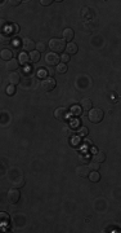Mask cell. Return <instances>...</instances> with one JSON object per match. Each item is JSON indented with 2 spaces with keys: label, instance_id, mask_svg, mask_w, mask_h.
I'll use <instances>...</instances> for the list:
<instances>
[{
  "label": "cell",
  "instance_id": "obj_1",
  "mask_svg": "<svg viewBox=\"0 0 121 233\" xmlns=\"http://www.w3.org/2000/svg\"><path fill=\"white\" fill-rule=\"evenodd\" d=\"M66 40L64 39H59V38H53L49 40V47L50 49L54 52V53H57V52H62L66 49Z\"/></svg>",
  "mask_w": 121,
  "mask_h": 233
},
{
  "label": "cell",
  "instance_id": "obj_2",
  "mask_svg": "<svg viewBox=\"0 0 121 233\" xmlns=\"http://www.w3.org/2000/svg\"><path fill=\"white\" fill-rule=\"evenodd\" d=\"M104 116V113L102 109L99 108H93L92 110H89V115H88V119H89L92 123H99Z\"/></svg>",
  "mask_w": 121,
  "mask_h": 233
},
{
  "label": "cell",
  "instance_id": "obj_3",
  "mask_svg": "<svg viewBox=\"0 0 121 233\" xmlns=\"http://www.w3.org/2000/svg\"><path fill=\"white\" fill-rule=\"evenodd\" d=\"M40 86H41L43 91L50 92V91H53L54 88H56V80H54L53 77H45V78H43Z\"/></svg>",
  "mask_w": 121,
  "mask_h": 233
},
{
  "label": "cell",
  "instance_id": "obj_4",
  "mask_svg": "<svg viewBox=\"0 0 121 233\" xmlns=\"http://www.w3.org/2000/svg\"><path fill=\"white\" fill-rule=\"evenodd\" d=\"M19 197H21V193H19V189L18 188H12L8 192V194H7V199H8V202L9 203H12V205H14V203H17L18 201H19Z\"/></svg>",
  "mask_w": 121,
  "mask_h": 233
},
{
  "label": "cell",
  "instance_id": "obj_5",
  "mask_svg": "<svg viewBox=\"0 0 121 233\" xmlns=\"http://www.w3.org/2000/svg\"><path fill=\"white\" fill-rule=\"evenodd\" d=\"M45 62L49 66H57L59 63V56L54 52H49V53L45 56Z\"/></svg>",
  "mask_w": 121,
  "mask_h": 233
},
{
  "label": "cell",
  "instance_id": "obj_6",
  "mask_svg": "<svg viewBox=\"0 0 121 233\" xmlns=\"http://www.w3.org/2000/svg\"><path fill=\"white\" fill-rule=\"evenodd\" d=\"M22 47H23L25 51L32 52V51H35V48H36V43L32 39H30V38H25L23 40H22Z\"/></svg>",
  "mask_w": 121,
  "mask_h": 233
},
{
  "label": "cell",
  "instance_id": "obj_7",
  "mask_svg": "<svg viewBox=\"0 0 121 233\" xmlns=\"http://www.w3.org/2000/svg\"><path fill=\"white\" fill-rule=\"evenodd\" d=\"M90 174V167L89 166H85V165H81V166H78L76 167V175L80 176V177H88Z\"/></svg>",
  "mask_w": 121,
  "mask_h": 233
},
{
  "label": "cell",
  "instance_id": "obj_8",
  "mask_svg": "<svg viewBox=\"0 0 121 233\" xmlns=\"http://www.w3.org/2000/svg\"><path fill=\"white\" fill-rule=\"evenodd\" d=\"M54 116H56V119H59V121H63L68 116V110L66 108H57L54 110Z\"/></svg>",
  "mask_w": 121,
  "mask_h": 233
},
{
  "label": "cell",
  "instance_id": "obj_9",
  "mask_svg": "<svg viewBox=\"0 0 121 233\" xmlns=\"http://www.w3.org/2000/svg\"><path fill=\"white\" fill-rule=\"evenodd\" d=\"M19 80H21V75H19V73H17V71H12L8 75V82L12 84V86H16V84H18Z\"/></svg>",
  "mask_w": 121,
  "mask_h": 233
},
{
  "label": "cell",
  "instance_id": "obj_10",
  "mask_svg": "<svg viewBox=\"0 0 121 233\" xmlns=\"http://www.w3.org/2000/svg\"><path fill=\"white\" fill-rule=\"evenodd\" d=\"M78 51H79V47H78V44H75V43H68L67 46H66V53L67 55H76L78 53Z\"/></svg>",
  "mask_w": 121,
  "mask_h": 233
},
{
  "label": "cell",
  "instance_id": "obj_11",
  "mask_svg": "<svg viewBox=\"0 0 121 233\" xmlns=\"http://www.w3.org/2000/svg\"><path fill=\"white\" fill-rule=\"evenodd\" d=\"M18 66H19V61H18V60H16V58H12L10 61H8V62H7V65H5L7 70H10V71H14V70H17V69H18Z\"/></svg>",
  "mask_w": 121,
  "mask_h": 233
},
{
  "label": "cell",
  "instance_id": "obj_12",
  "mask_svg": "<svg viewBox=\"0 0 121 233\" xmlns=\"http://www.w3.org/2000/svg\"><path fill=\"white\" fill-rule=\"evenodd\" d=\"M73 36H75V34H73V30H72V29L67 27V29L63 30V39H64L66 41L71 43V40L73 39Z\"/></svg>",
  "mask_w": 121,
  "mask_h": 233
},
{
  "label": "cell",
  "instance_id": "obj_13",
  "mask_svg": "<svg viewBox=\"0 0 121 233\" xmlns=\"http://www.w3.org/2000/svg\"><path fill=\"white\" fill-rule=\"evenodd\" d=\"M93 161L94 162H98V163H103L106 161V154L104 152H95L93 154Z\"/></svg>",
  "mask_w": 121,
  "mask_h": 233
},
{
  "label": "cell",
  "instance_id": "obj_14",
  "mask_svg": "<svg viewBox=\"0 0 121 233\" xmlns=\"http://www.w3.org/2000/svg\"><path fill=\"white\" fill-rule=\"evenodd\" d=\"M12 185H13V188H18V189H21L22 187L25 185V179H23V176H18V177L13 179Z\"/></svg>",
  "mask_w": 121,
  "mask_h": 233
},
{
  "label": "cell",
  "instance_id": "obj_15",
  "mask_svg": "<svg viewBox=\"0 0 121 233\" xmlns=\"http://www.w3.org/2000/svg\"><path fill=\"white\" fill-rule=\"evenodd\" d=\"M81 108H83V110H92L93 109V102H92V100L90 99H83L81 100Z\"/></svg>",
  "mask_w": 121,
  "mask_h": 233
},
{
  "label": "cell",
  "instance_id": "obj_16",
  "mask_svg": "<svg viewBox=\"0 0 121 233\" xmlns=\"http://www.w3.org/2000/svg\"><path fill=\"white\" fill-rule=\"evenodd\" d=\"M0 57H2L3 60H5L7 62L10 61L13 58V55H12V51L10 49H3L2 52H0Z\"/></svg>",
  "mask_w": 121,
  "mask_h": 233
},
{
  "label": "cell",
  "instance_id": "obj_17",
  "mask_svg": "<svg viewBox=\"0 0 121 233\" xmlns=\"http://www.w3.org/2000/svg\"><path fill=\"white\" fill-rule=\"evenodd\" d=\"M18 61L21 65H26V63L30 61V55L26 53V52H21V53L18 55Z\"/></svg>",
  "mask_w": 121,
  "mask_h": 233
},
{
  "label": "cell",
  "instance_id": "obj_18",
  "mask_svg": "<svg viewBox=\"0 0 121 233\" xmlns=\"http://www.w3.org/2000/svg\"><path fill=\"white\" fill-rule=\"evenodd\" d=\"M83 113V108L79 106V105H73V106L70 108V114L75 115V116H80Z\"/></svg>",
  "mask_w": 121,
  "mask_h": 233
},
{
  "label": "cell",
  "instance_id": "obj_19",
  "mask_svg": "<svg viewBox=\"0 0 121 233\" xmlns=\"http://www.w3.org/2000/svg\"><path fill=\"white\" fill-rule=\"evenodd\" d=\"M28 55H30V61L31 62H39L40 61V52L39 51H32Z\"/></svg>",
  "mask_w": 121,
  "mask_h": 233
},
{
  "label": "cell",
  "instance_id": "obj_20",
  "mask_svg": "<svg viewBox=\"0 0 121 233\" xmlns=\"http://www.w3.org/2000/svg\"><path fill=\"white\" fill-rule=\"evenodd\" d=\"M56 71L57 73H59V74H64L66 71H67V65L66 63H58V65L56 66Z\"/></svg>",
  "mask_w": 121,
  "mask_h": 233
},
{
  "label": "cell",
  "instance_id": "obj_21",
  "mask_svg": "<svg viewBox=\"0 0 121 233\" xmlns=\"http://www.w3.org/2000/svg\"><path fill=\"white\" fill-rule=\"evenodd\" d=\"M89 179H90V182L97 183L98 180L101 179V175L98 174V171H93V172H90V174H89Z\"/></svg>",
  "mask_w": 121,
  "mask_h": 233
},
{
  "label": "cell",
  "instance_id": "obj_22",
  "mask_svg": "<svg viewBox=\"0 0 121 233\" xmlns=\"http://www.w3.org/2000/svg\"><path fill=\"white\" fill-rule=\"evenodd\" d=\"M78 133L80 135V137H85L88 133H89V130H88V127H84V126H81L80 128L78 130Z\"/></svg>",
  "mask_w": 121,
  "mask_h": 233
},
{
  "label": "cell",
  "instance_id": "obj_23",
  "mask_svg": "<svg viewBox=\"0 0 121 233\" xmlns=\"http://www.w3.org/2000/svg\"><path fill=\"white\" fill-rule=\"evenodd\" d=\"M47 49V44L44 43V41H39V43L36 44V51H39V52H44Z\"/></svg>",
  "mask_w": 121,
  "mask_h": 233
},
{
  "label": "cell",
  "instance_id": "obj_24",
  "mask_svg": "<svg viewBox=\"0 0 121 233\" xmlns=\"http://www.w3.org/2000/svg\"><path fill=\"white\" fill-rule=\"evenodd\" d=\"M5 92H7L8 96H13L14 92H16V87L14 86H8L7 89H5Z\"/></svg>",
  "mask_w": 121,
  "mask_h": 233
},
{
  "label": "cell",
  "instance_id": "obj_25",
  "mask_svg": "<svg viewBox=\"0 0 121 233\" xmlns=\"http://www.w3.org/2000/svg\"><path fill=\"white\" fill-rule=\"evenodd\" d=\"M19 31V27L17 26V25H10V30H9V34H16V33H18Z\"/></svg>",
  "mask_w": 121,
  "mask_h": 233
},
{
  "label": "cell",
  "instance_id": "obj_26",
  "mask_svg": "<svg viewBox=\"0 0 121 233\" xmlns=\"http://www.w3.org/2000/svg\"><path fill=\"white\" fill-rule=\"evenodd\" d=\"M89 167H90V170H93V171H97L98 170V168H99V163H98V162H92L90 165H89Z\"/></svg>",
  "mask_w": 121,
  "mask_h": 233
},
{
  "label": "cell",
  "instance_id": "obj_27",
  "mask_svg": "<svg viewBox=\"0 0 121 233\" xmlns=\"http://www.w3.org/2000/svg\"><path fill=\"white\" fill-rule=\"evenodd\" d=\"M21 3H22L21 0H9V2H8V4L12 5V7H18Z\"/></svg>",
  "mask_w": 121,
  "mask_h": 233
},
{
  "label": "cell",
  "instance_id": "obj_28",
  "mask_svg": "<svg viewBox=\"0 0 121 233\" xmlns=\"http://www.w3.org/2000/svg\"><path fill=\"white\" fill-rule=\"evenodd\" d=\"M61 61H62L63 63H66V62H68V61H70V55H67V53H64V55H62V56H61Z\"/></svg>",
  "mask_w": 121,
  "mask_h": 233
},
{
  "label": "cell",
  "instance_id": "obj_29",
  "mask_svg": "<svg viewBox=\"0 0 121 233\" xmlns=\"http://www.w3.org/2000/svg\"><path fill=\"white\" fill-rule=\"evenodd\" d=\"M88 157H89V155L85 154V153H84V154H81V155H80V161H81L83 163H86L88 161H89V158H88Z\"/></svg>",
  "mask_w": 121,
  "mask_h": 233
},
{
  "label": "cell",
  "instance_id": "obj_30",
  "mask_svg": "<svg viewBox=\"0 0 121 233\" xmlns=\"http://www.w3.org/2000/svg\"><path fill=\"white\" fill-rule=\"evenodd\" d=\"M2 44H8V43H10V38H7L5 35H2Z\"/></svg>",
  "mask_w": 121,
  "mask_h": 233
},
{
  "label": "cell",
  "instance_id": "obj_31",
  "mask_svg": "<svg viewBox=\"0 0 121 233\" xmlns=\"http://www.w3.org/2000/svg\"><path fill=\"white\" fill-rule=\"evenodd\" d=\"M40 3H41V5H44V7H48V5H50V4L53 3V0H40Z\"/></svg>",
  "mask_w": 121,
  "mask_h": 233
},
{
  "label": "cell",
  "instance_id": "obj_32",
  "mask_svg": "<svg viewBox=\"0 0 121 233\" xmlns=\"http://www.w3.org/2000/svg\"><path fill=\"white\" fill-rule=\"evenodd\" d=\"M64 133H67V135H70V136H71L73 132H72V130H71V128H70V130L67 128V130H64Z\"/></svg>",
  "mask_w": 121,
  "mask_h": 233
}]
</instances>
